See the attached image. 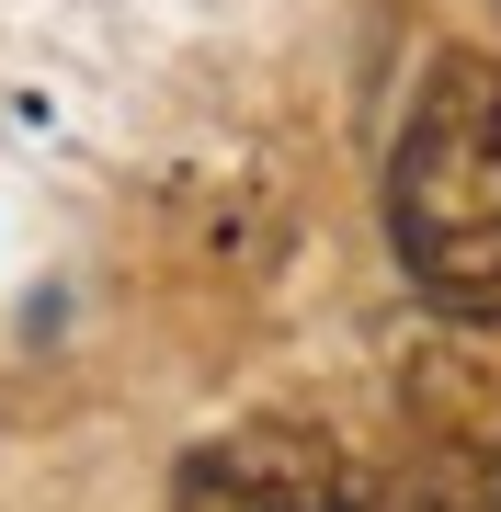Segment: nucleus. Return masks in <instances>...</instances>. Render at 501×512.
Segmentation results:
<instances>
[{"instance_id": "1", "label": "nucleus", "mask_w": 501, "mask_h": 512, "mask_svg": "<svg viewBox=\"0 0 501 512\" xmlns=\"http://www.w3.org/2000/svg\"><path fill=\"white\" fill-rule=\"evenodd\" d=\"M388 239L433 319H501V57L445 46L388 148Z\"/></svg>"}, {"instance_id": "2", "label": "nucleus", "mask_w": 501, "mask_h": 512, "mask_svg": "<svg viewBox=\"0 0 501 512\" xmlns=\"http://www.w3.org/2000/svg\"><path fill=\"white\" fill-rule=\"evenodd\" d=\"M171 512H445L422 478H388L365 456H342L331 433H297V421H251V433L205 444L183 467Z\"/></svg>"}, {"instance_id": "3", "label": "nucleus", "mask_w": 501, "mask_h": 512, "mask_svg": "<svg viewBox=\"0 0 501 512\" xmlns=\"http://www.w3.org/2000/svg\"><path fill=\"white\" fill-rule=\"evenodd\" d=\"M399 410L422 456L479 512H501V319H433L399 365Z\"/></svg>"}]
</instances>
